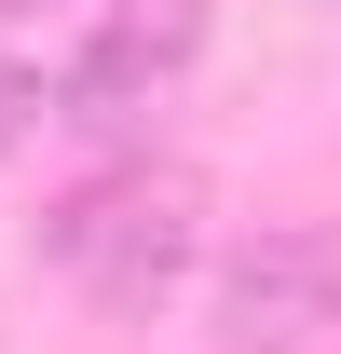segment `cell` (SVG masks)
<instances>
[{"mask_svg": "<svg viewBox=\"0 0 341 354\" xmlns=\"http://www.w3.org/2000/svg\"><path fill=\"white\" fill-rule=\"evenodd\" d=\"M42 272L69 286V300H96V313H164L177 286H191V259H205V177L191 164H150V150H110L96 177H69L42 205Z\"/></svg>", "mask_w": 341, "mask_h": 354, "instance_id": "1", "label": "cell"}, {"mask_svg": "<svg viewBox=\"0 0 341 354\" xmlns=\"http://www.w3.org/2000/svg\"><path fill=\"white\" fill-rule=\"evenodd\" d=\"M191 55H205V0H96L82 41L55 55L42 109H55L69 136H96V150H110V136H137L177 82H191Z\"/></svg>", "mask_w": 341, "mask_h": 354, "instance_id": "2", "label": "cell"}, {"mask_svg": "<svg viewBox=\"0 0 341 354\" xmlns=\"http://www.w3.org/2000/svg\"><path fill=\"white\" fill-rule=\"evenodd\" d=\"M341 327V232L328 218H259L218 259V354H314Z\"/></svg>", "mask_w": 341, "mask_h": 354, "instance_id": "3", "label": "cell"}, {"mask_svg": "<svg viewBox=\"0 0 341 354\" xmlns=\"http://www.w3.org/2000/svg\"><path fill=\"white\" fill-rule=\"evenodd\" d=\"M82 14L96 0H0V68H28L42 41H82Z\"/></svg>", "mask_w": 341, "mask_h": 354, "instance_id": "4", "label": "cell"}, {"mask_svg": "<svg viewBox=\"0 0 341 354\" xmlns=\"http://www.w3.org/2000/svg\"><path fill=\"white\" fill-rule=\"evenodd\" d=\"M28 123H55V109H42V82H28V68H0V164L28 150Z\"/></svg>", "mask_w": 341, "mask_h": 354, "instance_id": "5", "label": "cell"}]
</instances>
